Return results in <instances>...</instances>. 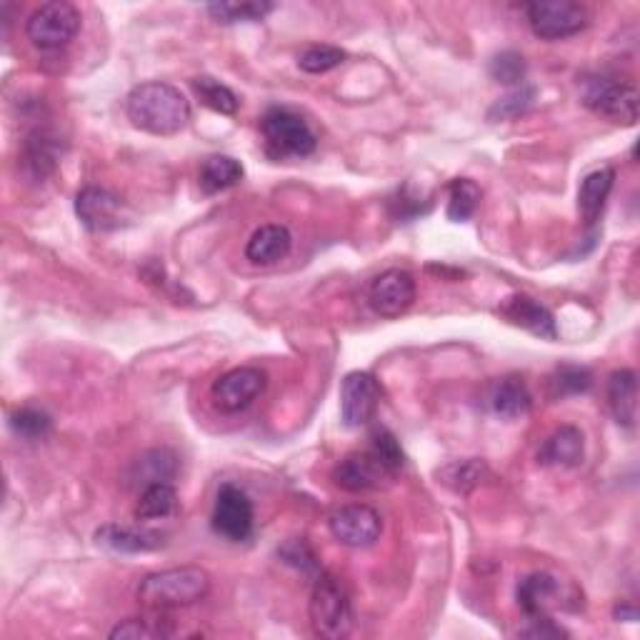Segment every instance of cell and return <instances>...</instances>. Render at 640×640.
Masks as SVG:
<instances>
[{
    "mask_svg": "<svg viewBox=\"0 0 640 640\" xmlns=\"http://www.w3.org/2000/svg\"><path fill=\"white\" fill-rule=\"evenodd\" d=\"M135 128L151 135H176L190 123V101L180 89L163 81H148L135 85L125 99Z\"/></svg>",
    "mask_w": 640,
    "mask_h": 640,
    "instance_id": "6da1fadb",
    "label": "cell"
},
{
    "mask_svg": "<svg viewBox=\"0 0 640 640\" xmlns=\"http://www.w3.org/2000/svg\"><path fill=\"white\" fill-rule=\"evenodd\" d=\"M210 593V576L206 568L180 566L151 574L141 580L138 600L141 606L155 613L196 606Z\"/></svg>",
    "mask_w": 640,
    "mask_h": 640,
    "instance_id": "7a4b0ae2",
    "label": "cell"
},
{
    "mask_svg": "<svg viewBox=\"0 0 640 640\" xmlns=\"http://www.w3.org/2000/svg\"><path fill=\"white\" fill-rule=\"evenodd\" d=\"M310 626L318 638L341 640L348 638L353 630V600L348 593V586L333 574L320 570L310 593Z\"/></svg>",
    "mask_w": 640,
    "mask_h": 640,
    "instance_id": "3957f363",
    "label": "cell"
},
{
    "mask_svg": "<svg viewBox=\"0 0 640 640\" xmlns=\"http://www.w3.org/2000/svg\"><path fill=\"white\" fill-rule=\"evenodd\" d=\"M260 135H264L268 158L273 161L308 158L318 148V135L303 115L290 109H280V105L264 113Z\"/></svg>",
    "mask_w": 640,
    "mask_h": 640,
    "instance_id": "277c9868",
    "label": "cell"
},
{
    "mask_svg": "<svg viewBox=\"0 0 640 640\" xmlns=\"http://www.w3.org/2000/svg\"><path fill=\"white\" fill-rule=\"evenodd\" d=\"M580 101L588 111L618 125H636L638 91L633 83L610 75H586L580 81Z\"/></svg>",
    "mask_w": 640,
    "mask_h": 640,
    "instance_id": "5b68a950",
    "label": "cell"
},
{
    "mask_svg": "<svg viewBox=\"0 0 640 640\" xmlns=\"http://www.w3.org/2000/svg\"><path fill=\"white\" fill-rule=\"evenodd\" d=\"M81 11L65 0H53L35 8L25 21V35L38 51H61L81 31Z\"/></svg>",
    "mask_w": 640,
    "mask_h": 640,
    "instance_id": "8992f818",
    "label": "cell"
},
{
    "mask_svg": "<svg viewBox=\"0 0 640 640\" xmlns=\"http://www.w3.org/2000/svg\"><path fill=\"white\" fill-rule=\"evenodd\" d=\"M526 18L543 41H566L588 25V8L574 0H540L526 6Z\"/></svg>",
    "mask_w": 640,
    "mask_h": 640,
    "instance_id": "52a82bcc",
    "label": "cell"
},
{
    "mask_svg": "<svg viewBox=\"0 0 640 640\" xmlns=\"http://www.w3.org/2000/svg\"><path fill=\"white\" fill-rule=\"evenodd\" d=\"M328 530L345 548L363 550L375 546L383 536V518L365 503H348L328 516Z\"/></svg>",
    "mask_w": 640,
    "mask_h": 640,
    "instance_id": "ba28073f",
    "label": "cell"
},
{
    "mask_svg": "<svg viewBox=\"0 0 640 640\" xmlns=\"http://www.w3.org/2000/svg\"><path fill=\"white\" fill-rule=\"evenodd\" d=\"M254 523H256L254 500L248 498V493L244 488L233 486V483L220 486L210 513L213 530L230 543H246L254 536Z\"/></svg>",
    "mask_w": 640,
    "mask_h": 640,
    "instance_id": "9c48e42d",
    "label": "cell"
},
{
    "mask_svg": "<svg viewBox=\"0 0 640 640\" xmlns=\"http://www.w3.org/2000/svg\"><path fill=\"white\" fill-rule=\"evenodd\" d=\"M395 475L398 473L388 468V465L378 458L371 448L348 453L345 458L338 461L336 468H333L336 486L348 491V493L383 491V488L391 486Z\"/></svg>",
    "mask_w": 640,
    "mask_h": 640,
    "instance_id": "30bf717a",
    "label": "cell"
},
{
    "mask_svg": "<svg viewBox=\"0 0 640 640\" xmlns=\"http://www.w3.org/2000/svg\"><path fill=\"white\" fill-rule=\"evenodd\" d=\"M268 385V375L260 368H233V371L223 373L210 388L213 401L220 411L238 413L254 405L260 395H264Z\"/></svg>",
    "mask_w": 640,
    "mask_h": 640,
    "instance_id": "8fae6325",
    "label": "cell"
},
{
    "mask_svg": "<svg viewBox=\"0 0 640 640\" xmlns=\"http://www.w3.org/2000/svg\"><path fill=\"white\" fill-rule=\"evenodd\" d=\"M415 296H419V286L409 270L391 268L383 270L371 283L368 303L381 318H401L415 303Z\"/></svg>",
    "mask_w": 640,
    "mask_h": 640,
    "instance_id": "7c38bea8",
    "label": "cell"
},
{
    "mask_svg": "<svg viewBox=\"0 0 640 640\" xmlns=\"http://www.w3.org/2000/svg\"><path fill=\"white\" fill-rule=\"evenodd\" d=\"M381 405V383L365 371L348 373L341 385V421L345 429H363L371 423Z\"/></svg>",
    "mask_w": 640,
    "mask_h": 640,
    "instance_id": "4fadbf2b",
    "label": "cell"
},
{
    "mask_svg": "<svg viewBox=\"0 0 640 640\" xmlns=\"http://www.w3.org/2000/svg\"><path fill=\"white\" fill-rule=\"evenodd\" d=\"M75 216L91 233H111L125 226V203L109 188L85 186L75 196Z\"/></svg>",
    "mask_w": 640,
    "mask_h": 640,
    "instance_id": "5bb4252c",
    "label": "cell"
},
{
    "mask_svg": "<svg viewBox=\"0 0 640 640\" xmlns=\"http://www.w3.org/2000/svg\"><path fill=\"white\" fill-rule=\"evenodd\" d=\"M564 588H560V580L556 576L546 574V570H538V574H530L526 578H520V584L516 588V600L518 608L523 610L526 618H543L550 616L553 610L564 606Z\"/></svg>",
    "mask_w": 640,
    "mask_h": 640,
    "instance_id": "9a60e30c",
    "label": "cell"
},
{
    "mask_svg": "<svg viewBox=\"0 0 640 640\" xmlns=\"http://www.w3.org/2000/svg\"><path fill=\"white\" fill-rule=\"evenodd\" d=\"M500 316L510 320L513 326L523 328V331L543 338V341H556L558 338L556 318H553L546 306H540L538 300H533L530 296H510L506 303L500 306Z\"/></svg>",
    "mask_w": 640,
    "mask_h": 640,
    "instance_id": "2e32d148",
    "label": "cell"
},
{
    "mask_svg": "<svg viewBox=\"0 0 640 640\" xmlns=\"http://www.w3.org/2000/svg\"><path fill=\"white\" fill-rule=\"evenodd\" d=\"M586 441L576 425H560L543 441L538 463L543 468H576L584 463Z\"/></svg>",
    "mask_w": 640,
    "mask_h": 640,
    "instance_id": "e0dca14e",
    "label": "cell"
},
{
    "mask_svg": "<svg viewBox=\"0 0 640 640\" xmlns=\"http://www.w3.org/2000/svg\"><path fill=\"white\" fill-rule=\"evenodd\" d=\"M290 248H293L290 230L280 226V223H268V226H260L254 236H250L246 246V258L254 266H273L290 254Z\"/></svg>",
    "mask_w": 640,
    "mask_h": 640,
    "instance_id": "ac0fdd59",
    "label": "cell"
},
{
    "mask_svg": "<svg viewBox=\"0 0 640 640\" xmlns=\"http://www.w3.org/2000/svg\"><path fill=\"white\" fill-rule=\"evenodd\" d=\"M95 543L113 553H148L166 546V538L155 530H141L109 523V526H101L95 530Z\"/></svg>",
    "mask_w": 640,
    "mask_h": 640,
    "instance_id": "d6986e66",
    "label": "cell"
},
{
    "mask_svg": "<svg viewBox=\"0 0 640 640\" xmlns=\"http://www.w3.org/2000/svg\"><path fill=\"white\" fill-rule=\"evenodd\" d=\"M608 405L618 425L623 429H633L638 419V375L630 368H620V371L610 373L608 378Z\"/></svg>",
    "mask_w": 640,
    "mask_h": 640,
    "instance_id": "ffe728a7",
    "label": "cell"
},
{
    "mask_svg": "<svg viewBox=\"0 0 640 640\" xmlns=\"http://www.w3.org/2000/svg\"><path fill=\"white\" fill-rule=\"evenodd\" d=\"M488 409L503 421H518L533 409V395L520 378H500L488 391Z\"/></svg>",
    "mask_w": 640,
    "mask_h": 640,
    "instance_id": "44dd1931",
    "label": "cell"
},
{
    "mask_svg": "<svg viewBox=\"0 0 640 640\" xmlns=\"http://www.w3.org/2000/svg\"><path fill=\"white\" fill-rule=\"evenodd\" d=\"M23 166L33 180H43L55 171L61 161V143L51 131L38 128L25 138L23 145Z\"/></svg>",
    "mask_w": 640,
    "mask_h": 640,
    "instance_id": "7402d4cb",
    "label": "cell"
},
{
    "mask_svg": "<svg viewBox=\"0 0 640 640\" xmlns=\"http://www.w3.org/2000/svg\"><path fill=\"white\" fill-rule=\"evenodd\" d=\"M178 473V458L176 453L168 448H153L145 451L138 461H133L128 471L131 486L148 488L153 483H171Z\"/></svg>",
    "mask_w": 640,
    "mask_h": 640,
    "instance_id": "603a6c76",
    "label": "cell"
},
{
    "mask_svg": "<svg viewBox=\"0 0 640 640\" xmlns=\"http://www.w3.org/2000/svg\"><path fill=\"white\" fill-rule=\"evenodd\" d=\"M613 180H616L613 168H600V171L588 173L584 183H580L578 210L588 226H593V223L603 216L608 196H610V190H613Z\"/></svg>",
    "mask_w": 640,
    "mask_h": 640,
    "instance_id": "cb8c5ba5",
    "label": "cell"
},
{
    "mask_svg": "<svg viewBox=\"0 0 640 640\" xmlns=\"http://www.w3.org/2000/svg\"><path fill=\"white\" fill-rule=\"evenodd\" d=\"M435 475H438V481L443 483L445 488L458 493V496H468V493L478 488L491 473H488V465L483 461L465 458V461L445 463L443 468L435 471Z\"/></svg>",
    "mask_w": 640,
    "mask_h": 640,
    "instance_id": "d4e9b609",
    "label": "cell"
},
{
    "mask_svg": "<svg viewBox=\"0 0 640 640\" xmlns=\"http://www.w3.org/2000/svg\"><path fill=\"white\" fill-rule=\"evenodd\" d=\"M200 188L203 193H223L233 186H238L244 180V166L230 155H210V158L203 161L200 166Z\"/></svg>",
    "mask_w": 640,
    "mask_h": 640,
    "instance_id": "484cf974",
    "label": "cell"
},
{
    "mask_svg": "<svg viewBox=\"0 0 640 640\" xmlns=\"http://www.w3.org/2000/svg\"><path fill=\"white\" fill-rule=\"evenodd\" d=\"M178 493L171 483H153V486L141 491L138 506H135V518L143 523L163 520L176 516Z\"/></svg>",
    "mask_w": 640,
    "mask_h": 640,
    "instance_id": "4316f807",
    "label": "cell"
},
{
    "mask_svg": "<svg viewBox=\"0 0 640 640\" xmlns=\"http://www.w3.org/2000/svg\"><path fill=\"white\" fill-rule=\"evenodd\" d=\"M171 620L168 618H155V616H141V618H125L123 623L111 630L113 640H166L173 638Z\"/></svg>",
    "mask_w": 640,
    "mask_h": 640,
    "instance_id": "83f0119b",
    "label": "cell"
},
{
    "mask_svg": "<svg viewBox=\"0 0 640 640\" xmlns=\"http://www.w3.org/2000/svg\"><path fill=\"white\" fill-rule=\"evenodd\" d=\"M273 3H266V0H246V3H228V0H220V3H210L208 13L213 21H218L223 25L233 23H256L264 21L268 13H273Z\"/></svg>",
    "mask_w": 640,
    "mask_h": 640,
    "instance_id": "f1b7e54d",
    "label": "cell"
},
{
    "mask_svg": "<svg viewBox=\"0 0 640 640\" xmlns=\"http://www.w3.org/2000/svg\"><path fill=\"white\" fill-rule=\"evenodd\" d=\"M193 91L200 99V103L206 105V109L216 111L220 115H236L240 109V101L238 95L233 93L228 85H223L220 81L210 75H198L193 78Z\"/></svg>",
    "mask_w": 640,
    "mask_h": 640,
    "instance_id": "f546056e",
    "label": "cell"
},
{
    "mask_svg": "<svg viewBox=\"0 0 640 640\" xmlns=\"http://www.w3.org/2000/svg\"><path fill=\"white\" fill-rule=\"evenodd\" d=\"M11 431L23 441H43L53 431V419L41 409H33V405H25V409H18L11 413Z\"/></svg>",
    "mask_w": 640,
    "mask_h": 640,
    "instance_id": "4dcf8cb0",
    "label": "cell"
},
{
    "mask_svg": "<svg viewBox=\"0 0 640 640\" xmlns=\"http://www.w3.org/2000/svg\"><path fill=\"white\" fill-rule=\"evenodd\" d=\"M481 206V188L475 186L471 178H458L451 183V196H448V220L465 223L475 216V210Z\"/></svg>",
    "mask_w": 640,
    "mask_h": 640,
    "instance_id": "1f68e13d",
    "label": "cell"
},
{
    "mask_svg": "<svg viewBox=\"0 0 640 640\" xmlns=\"http://www.w3.org/2000/svg\"><path fill=\"white\" fill-rule=\"evenodd\" d=\"M536 95L538 91L533 85H518L513 89L508 95H503L500 101L493 103V109L488 111V121L498 123V121H513L526 115L533 105H536Z\"/></svg>",
    "mask_w": 640,
    "mask_h": 640,
    "instance_id": "d6a6232c",
    "label": "cell"
},
{
    "mask_svg": "<svg viewBox=\"0 0 640 640\" xmlns=\"http://www.w3.org/2000/svg\"><path fill=\"white\" fill-rule=\"evenodd\" d=\"M343 63H345V51H341V48H336V45H310L298 55L300 71L313 73V75L333 71V68Z\"/></svg>",
    "mask_w": 640,
    "mask_h": 640,
    "instance_id": "836d02e7",
    "label": "cell"
},
{
    "mask_svg": "<svg viewBox=\"0 0 640 640\" xmlns=\"http://www.w3.org/2000/svg\"><path fill=\"white\" fill-rule=\"evenodd\" d=\"M488 71L496 83L516 85L518 89V85H523V81H526V75H528V63H526V58L516 51H503L493 58Z\"/></svg>",
    "mask_w": 640,
    "mask_h": 640,
    "instance_id": "e575fe53",
    "label": "cell"
},
{
    "mask_svg": "<svg viewBox=\"0 0 640 640\" xmlns=\"http://www.w3.org/2000/svg\"><path fill=\"white\" fill-rule=\"evenodd\" d=\"M590 385H593V375H590L588 368H580V365L558 368V371L550 378V391L556 398L588 393Z\"/></svg>",
    "mask_w": 640,
    "mask_h": 640,
    "instance_id": "d590c367",
    "label": "cell"
},
{
    "mask_svg": "<svg viewBox=\"0 0 640 640\" xmlns=\"http://www.w3.org/2000/svg\"><path fill=\"white\" fill-rule=\"evenodd\" d=\"M371 451L381 458L388 468L391 471H401L403 463H405V453L401 448V443H398L395 435L388 431V429H375L371 433Z\"/></svg>",
    "mask_w": 640,
    "mask_h": 640,
    "instance_id": "8d00e7d4",
    "label": "cell"
},
{
    "mask_svg": "<svg viewBox=\"0 0 640 640\" xmlns=\"http://www.w3.org/2000/svg\"><path fill=\"white\" fill-rule=\"evenodd\" d=\"M280 558H283V564L300 570V574H320L318 570V560H316V553L310 550L308 543L303 538H293L288 540L283 548L278 550Z\"/></svg>",
    "mask_w": 640,
    "mask_h": 640,
    "instance_id": "74e56055",
    "label": "cell"
},
{
    "mask_svg": "<svg viewBox=\"0 0 640 640\" xmlns=\"http://www.w3.org/2000/svg\"><path fill=\"white\" fill-rule=\"evenodd\" d=\"M520 636L523 638H536V640L568 638V630L560 628L550 616H543V618H528V628H523Z\"/></svg>",
    "mask_w": 640,
    "mask_h": 640,
    "instance_id": "f35d334b",
    "label": "cell"
},
{
    "mask_svg": "<svg viewBox=\"0 0 640 640\" xmlns=\"http://www.w3.org/2000/svg\"><path fill=\"white\" fill-rule=\"evenodd\" d=\"M613 616H616L618 620H638V610H636L633 606H618V608L613 610Z\"/></svg>",
    "mask_w": 640,
    "mask_h": 640,
    "instance_id": "ab89813d",
    "label": "cell"
}]
</instances>
